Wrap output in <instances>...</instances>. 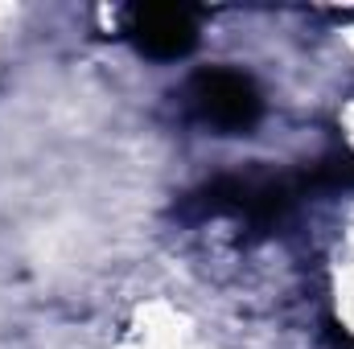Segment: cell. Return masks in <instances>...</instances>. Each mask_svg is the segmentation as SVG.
<instances>
[{
  "mask_svg": "<svg viewBox=\"0 0 354 349\" xmlns=\"http://www.w3.org/2000/svg\"><path fill=\"white\" fill-rule=\"evenodd\" d=\"M189 107L194 115L223 132V136H239V132H252L264 115V99H260V87L239 74V70H202L189 79Z\"/></svg>",
  "mask_w": 354,
  "mask_h": 349,
  "instance_id": "cell-1",
  "label": "cell"
},
{
  "mask_svg": "<svg viewBox=\"0 0 354 349\" xmlns=\"http://www.w3.org/2000/svg\"><path fill=\"white\" fill-rule=\"evenodd\" d=\"M124 33L145 58L177 62L198 46V12L185 4H140L128 12Z\"/></svg>",
  "mask_w": 354,
  "mask_h": 349,
  "instance_id": "cell-2",
  "label": "cell"
},
{
  "mask_svg": "<svg viewBox=\"0 0 354 349\" xmlns=\"http://www.w3.org/2000/svg\"><path fill=\"white\" fill-rule=\"evenodd\" d=\"M326 341H330V349H354V337L338 321H326Z\"/></svg>",
  "mask_w": 354,
  "mask_h": 349,
  "instance_id": "cell-3",
  "label": "cell"
}]
</instances>
